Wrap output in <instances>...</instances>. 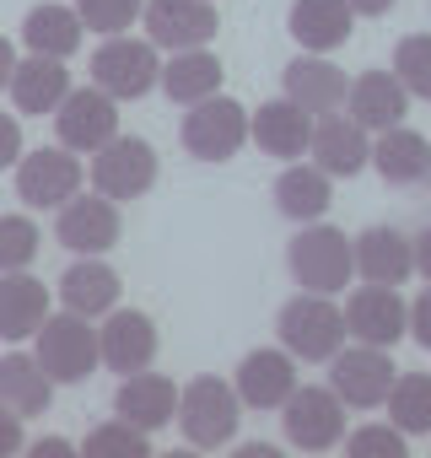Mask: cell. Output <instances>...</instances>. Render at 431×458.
I'll use <instances>...</instances> for the list:
<instances>
[{"mask_svg":"<svg viewBox=\"0 0 431 458\" xmlns=\"http://www.w3.org/2000/svg\"><path fill=\"white\" fill-rule=\"evenodd\" d=\"M286 270L302 292H345L351 276H356V254H351V238L340 226H324V221H308L297 226V238L286 243Z\"/></svg>","mask_w":431,"mask_h":458,"instance_id":"obj_1","label":"cell"},{"mask_svg":"<svg viewBox=\"0 0 431 458\" xmlns=\"http://www.w3.org/2000/svg\"><path fill=\"white\" fill-rule=\"evenodd\" d=\"M243 399L222 377H194L178 388V431L189 447H227L238 437Z\"/></svg>","mask_w":431,"mask_h":458,"instance_id":"obj_2","label":"cell"},{"mask_svg":"<svg viewBox=\"0 0 431 458\" xmlns=\"http://www.w3.org/2000/svg\"><path fill=\"white\" fill-rule=\"evenodd\" d=\"M275 335H281V351L292 361H329L340 345H345V313L324 297V292H297L281 318H275Z\"/></svg>","mask_w":431,"mask_h":458,"instance_id":"obj_3","label":"cell"},{"mask_svg":"<svg viewBox=\"0 0 431 458\" xmlns=\"http://www.w3.org/2000/svg\"><path fill=\"white\" fill-rule=\"evenodd\" d=\"M38 361H44V372L55 377V383H87L92 372H97V361H103V351H97V329H92V318H81V313H49L44 324H38Z\"/></svg>","mask_w":431,"mask_h":458,"instance_id":"obj_4","label":"cell"},{"mask_svg":"<svg viewBox=\"0 0 431 458\" xmlns=\"http://www.w3.org/2000/svg\"><path fill=\"white\" fill-rule=\"evenodd\" d=\"M156 81H162V60H156V44H151V38L114 33V38H103V49L92 55V87H103L114 103H135V98H146Z\"/></svg>","mask_w":431,"mask_h":458,"instance_id":"obj_5","label":"cell"},{"mask_svg":"<svg viewBox=\"0 0 431 458\" xmlns=\"http://www.w3.org/2000/svg\"><path fill=\"white\" fill-rule=\"evenodd\" d=\"M281 426H286V442L302 447V453H329L345 442V404L334 388H318V383H297L281 404Z\"/></svg>","mask_w":431,"mask_h":458,"instance_id":"obj_6","label":"cell"},{"mask_svg":"<svg viewBox=\"0 0 431 458\" xmlns=\"http://www.w3.org/2000/svg\"><path fill=\"white\" fill-rule=\"evenodd\" d=\"M249 140V108L238 98H205L183 114V151L199 162H232Z\"/></svg>","mask_w":431,"mask_h":458,"instance_id":"obj_7","label":"cell"},{"mask_svg":"<svg viewBox=\"0 0 431 458\" xmlns=\"http://www.w3.org/2000/svg\"><path fill=\"white\" fill-rule=\"evenodd\" d=\"M393 377H399V367H393V356L383 351V345H340L334 356H329V388L340 394V404H351V410H377L383 399H388V388H393Z\"/></svg>","mask_w":431,"mask_h":458,"instance_id":"obj_8","label":"cell"},{"mask_svg":"<svg viewBox=\"0 0 431 458\" xmlns=\"http://www.w3.org/2000/svg\"><path fill=\"white\" fill-rule=\"evenodd\" d=\"M156 183V146L140 135H114L108 146L92 151V189L119 199H140Z\"/></svg>","mask_w":431,"mask_h":458,"instance_id":"obj_9","label":"cell"},{"mask_svg":"<svg viewBox=\"0 0 431 458\" xmlns=\"http://www.w3.org/2000/svg\"><path fill=\"white\" fill-rule=\"evenodd\" d=\"M55 135L76 157H92L97 146H108L119 135V103L103 87H71L65 103L55 108Z\"/></svg>","mask_w":431,"mask_h":458,"instance_id":"obj_10","label":"cell"},{"mask_svg":"<svg viewBox=\"0 0 431 458\" xmlns=\"http://www.w3.org/2000/svg\"><path fill=\"white\" fill-rule=\"evenodd\" d=\"M17 194L33 210H60L71 194H81V157L71 146H38L17 157Z\"/></svg>","mask_w":431,"mask_h":458,"instance_id":"obj_11","label":"cell"},{"mask_svg":"<svg viewBox=\"0 0 431 458\" xmlns=\"http://www.w3.org/2000/svg\"><path fill=\"white\" fill-rule=\"evenodd\" d=\"M345 335L361 340V345H383L393 351L404 335H410V302L399 297V286H356L351 302H345Z\"/></svg>","mask_w":431,"mask_h":458,"instance_id":"obj_12","label":"cell"},{"mask_svg":"<svg viewBox=\"0 0 431 458\" xmlns=\"http://www.w3.org/2000/svg\"><path fill=\"white\" fill-rule=\"evenodd\" d=\"M140 22H146V38L167 55L178 49H205L216 38V0H146L140 6Z\"/></svg>","mask_w":431,"mask_h":458,"instance_id":"obj_13","label":"cell"},{"mask_svg":"<svg viewBox=\"0 0 431 458\" xmlns=\"http://www.w3.org/2000/svg\"><path fill=\"white\" fill-rule=\"evenodd\" d=\"M55 238L71 249V254H108L119 243V205L108 194H71L60 205V221H55Z\"/></svg>","mask_w":431,"mask_h":458,"instance_id":"obj_14","label":"cell"},{"mask_svg":"<svg viewBox=\"0 0 431 458\" xmlns=\"http://www.w3.org/2000/svg\"><path fill=\"white\" fill-rule=\"evenodd\" d=\"M97 351H103V367L108 372H146L156 361V324L151 313L140 308H108L103 313V329H97Z\"/></svg>","mask_w":431,"mask_h":458,"instance_id":"obj_15","label":"cell"},{"mask_svg":"<svg viewBox=\"0 0 431 458\" xmlns=\"http://www.w3.org/2000/svg\"><path fill=\"white\" fill-rule=\"evenodd\" d=\"M308 151H313V167H324L329 178H356L367 162H372V130H361L351 114H324V119H313V140H308Z\"/></svg>","mask_w":431,"mask_h":458,"instance_id":"obj_16","label":"cell"},{"mask_svg":"<svg viewBox=\"0 0 431 458\" xmlns=\"http://www.w3.org/2000/svg\"><path fill=\"white\" fill-rule=\"evenodd\" d=\"M356 276L377 286H404L415 276V238H404L399 226H367L361 238H351Z\"/></svg>","mask_w":431,"mask_h":458,"instance_id":"obj_17","label":"cell"},{"mask_svg":"<svg viewBox=\"0 0 431 458\" xmlns=\"http://www.w3.org/2000/svg\"><path fill=\"white\" fill-rule=\"evenodd\" d=\"M345 92H351V81H345V71H340L329 55H297V60L286 65V92H281V98H292V103H297L302 114H313V119L345 108Z\"/></svg>","mask_w":431,"mask_h":458,"instance_id":"obj_18","label":"cell"},{"mask_svg":"<svg viewBox=\"0 0 431 458\" xmlns=\"http://www.w3.org/2000/svg\"><path fill=\"white\" fill-rule=\"evenodd\" d=\"M286 33L302 44V55H334L356 33V12L345 0H292Z\"/></svg>","mask_w":431,"mask_h":458,"instance_id":"obj_19","label":"cell"},{"mask_svg":"<svg viewBox=\"0 0 431 458\" xmlns=\"http://www.w3.org/2000/svg\"><path fill=\"white\" fill-rule=\"evenodd\" d=\"M249 140L265 151V157H281V162H297L313 140V114H302L292 98H275V103H259V114H249Z\"/></svg>","mask_w":431,"mask_h":458,"instance_id":"obj_20","label":"cell"},{"mask_svg":"<svg viewBox=\"0 0 431 458\" xmlns=\"http://www.w3.org/2000/svg\"><path fill=\"white\" fill-rule=\"evenodd\" d=\"M232 388H238V399H243L249 410H281L286 394L297 388V361H292L286 351H249V356L238 361Z\"/></svg>","mask_w":431,"mask_h":458,"instance_id":"obj_21","label":"cell"},{"mask_svg":"<svg viewBox=\"0 0 431 458\" xmlns=\"http://www.w3.org/2000/svg\"><path fill=\"white\" fill-rule=\"evenodd\" d=\"M345 114L361 124V130H388V124H404L410 114V92L399 87L393 71H361L345 92Z\"/></svg>","mask_w":431,"mask_h":458,"instance_id":"obj_22","label":"cell"},{"mask_svg":"<svg viewBox=\"0 0 431 458\" xmlns=\"http://www.w3.org/2000/svg\"><path fill=\"white\" fill-rule=\"evenodd\" d=\"M114 410L140 426V431H162L178 420V388L162 377V372H130L119 388H114Z\"/></svg>","mask_w":431,"mask_h":458,"instance_id":"obj_23","label":"cell"},{"mask_svg":"<svg viewBox=\"0 0 431 458\" xmlns=\"http://www.w3.org/2000/svg\"><path fill=\"white\" fill-rule=\"evenodd\" d=\"M12 103H17V114H33V119H44V114H55L60 103H65V92H71V71H65V60H49V55H28V60H17V71H12Z\"/></svg>","mask_w":431,"mask_h":458,"instance_id":"obj_24","label":"cell"},{"mask_svg":"<svg viewBox=\"0 0 431 458\" xmlns=\"http://www.w3.org/2000/svg\"><path fill=\"white\" fill-rule=\"evenodd\" d=\"M60 302L81 318H103L108 308H119V276L114 265H103V254H81L65 276H60Z\"/></svg>","mask_w":431,"mask_h":458,"instance_id":"obj_25","label":"cell"},{"mask_svg":"<svg viewBox=\"0 0 431 458\" xmlns=\"http://www.w3.org/2000/svg\"><path fill=\"white\" fill-rule=\"evenodd\" d=\"M372 167L383 173V183H399V189L420 183L431 173V140L420 130H410V124H388L372 140Z\"/></svg>","mask_w":431,"mask_h":458,"instance_id":"obj_26","label":"cell"},{"mask_svg":"<svg viewBox=\"0 0 431 458\" xmlns=\"http://www.w3.org/2000/svg\"><path fill=\"white\" fill-rule=\"evenodd\" d=\"M44 318H49V286L44 281H33L28 270L0 276V340H33Z\"/></svg>","mask_w":431,"mask_h":458,"instance_id":"obj_27","label":"cell"},{"mask_svg":"<svg viewBox=\"0 0 431 458\" xmlns=\"http://www.w3.org/2000/svg\"><path fill=\"white\" fill-rule=\"evenodd\" d=\"M329 183H334V178H329L324 167H313V162H292V167L275 178V210H281L286 221H297V226L324 221V210L334 205Z\"/></svg>","mask_w":431,"mask_h":458,"instance_id":"obj_28","label":"cell"},{"mask_svg":"<svg viewBox=\"0 0 431 458\" xmlns=\"http://www.w3.org/2000/svg\"><path fill=\"white\" fill-rule=\"evenodd\" d=\"M0 404L17 410L22 420H28V415H44V410L55 404V377L44 372L38 356H22V351L0 356Z\"/></svg>","mask_w":431,"mask_h":458,"instance_id":"obj_29","label":"cell"},{"mask_svg":"<svg viewBox=\"0 0 431 458\" xmlns=\"http://www.w3.org/2000/svg\"><path fill=\"white\" fill-rule=\"evenodd\" d=\"M22 44L28 55H49V60H71L81 49V17L76 6H60V0H44L22 17Z\"/></svg>","mask_w":431,"mask_h":458,"instance_id":"obj_30","label":"cell"},{"mask_svg":"<svg viewBox=\"0 0 431 458\" xmlns=\"http://www.w3.org/2000/svg\"><path fill=\"white\" fill-rule=\"evenodd\" d=\"M173 103H183V108H194V103H205V98H216L222 92V60H216L210 49H178L167 65H162V81H156Z\"/></svg>","mask_w":431,"mask_h":458,"instance_id":"obj_31","label":"cell"},{"mask_svg":"<svg viewBox=\"0 0 431 458\" xmlns=\"http://www.w3.org/2000/svg\"><path fill=\"white\" fill-rule=\"evenodd\" d=\"M383 404L404 437H431V372H399Z\"/></svg>","mask_w":431,"mask_h":458,"instance_id":"obj_32","label":"cell"},{"mask_svg":"<svg viewBox=\"0 0 431 458\" xmlns=\"http://www.w3.org/2000/svg\"><path fill=\"white\" fill-rule=\"evenodd\" d=\"M81 453H92V458H146L151 453V431H140V426H130L124 415L119 420H108V426H92L87 431V442H81Z\"/></svg>","mask_w":431,"mask_h":458,"instance_id":"obj_33","label":"cell"},{"mask_svg":"<svg viewBox=\"0 0 431 458\" xmlns=\"http://www.w3.org/2000/svg\"><path fill=\"white\" fill-rule=\"evenodd\" d=\"M393 76L410 98H426L431 103V33H410L399 38L393 49Z\"/></svg>","mask_w":431,"mask_h":458,"instance_id":"obj_34","label":"cell"},{"mask_svg":"<svg viewBox=\"0 0 431 458\" xmlns=\"http://www.w3.org/2000/svg\"><path fill=\"white\" fill-rule=\"evenodd\" d=\"M38 226L33 216H0V276H12V270H28L38 259Z\"/></svg>","mask_w":431,"mask_h":458,"instance_id":"obj_35","label":"cell"},{"mask_svg":"<svg viewBox=\"0 0 431 458\" xmlns=\"http://www.w3.org/2000/svg\"><path fill=\"white\" fill-rule=\"evenodd\" d=\"M140 6H146V0H76V17H81L87 33L114 38V33H130V22L140 17Z\"/></svg>","mask_w":431,"mask_h":458,"instance_id":"obj_36","label":"cell"},{"mask_svg":"<svg viewBox=\"0 0 431 458\" xmlns=\"http://www.w3.org/2000/svg\"><path fill=\"white\" fill-rule=\"evenodd\" d=\"M345 453H351V458H404L410 442H404V431L388 420V426H361V431H351V437H345Z\"/></svg>","mask_w":431,"mask_h":458,"instance_id":"obj_37","label":"cell"},{"mask_svg":"<svg viewBox=\"0 0 431 458\" xmlns=\"http://www.w3.org/2000/svg\"><path fill=\"white\" fill-rule=\"evenodd\" d=\"M410 335H415L420 351H431V281H426V292L410 302Z\"/></svg>","mask_w":431,"mask_h":458,"instance_id":"obj_38","label":"cell"},{"mask_svg":"<svg viewBox=\"0 0 431 458\" xmlns=\"http://www.w3.org/2000/svg\"><path fill=\"white\" fill-rule=\"evenodd\" d=\"M22 447H28L22 415H17V410H6V404H0V458H12V453H22Z\"/></svg>","mask_w":431,"mask_h":458,"instance_id":"obj_39","label":"cell"},{"mask_svg":"<svg viewBox=\"0 0 431 458\" xmlns=\"http://www.w3.org/2000/svg\"><path fill=\"white\" fill-rule=\"evenodd\" d=\"M17 157H22V124L17 114H0V167H17Z\"/></svg>","mask_w":431,"mask_h":458,"instance_id":"obj_40","label":"cell"},{"mask_svg":"<svg viewBox=\"0 0 431 458\" xmlns=\"http://www.w3.org/2000/svg\"><path fill=\"white\" fill-rule=\"evenodd\" d=\"M345 6H351L356 17H388V12L399 6V0H345Z\"/></svg>","mask_w":431,"mask_h":458,"instance_id":"obj_41","label":"cell"},{"mask_svg":"<svg viewBox=\"0 0 431 458\" xmlns=\"http://www.w3.org/2000/svg\"><path fill=\"white\" fill-rule=\"evenodd\" d=\"M415 270L431 281V226H426V233H415Z\"/></svg>","mask_w":431,"mask_h":458,"instance_id":"obj_42","label":"cell"},{"mask_svg":"<svg viewBox=\"0 0 431 458\" xmlns=\"http://www.w3.org/2000/svg\"><path fill=\"white\" fill-rule=\"evenodd\" d=\"M12 71H17V49H12V38H0V92L12 87Z\"/></svg>","mask_w":431,"mask_h":458,"instance_id":"obj_43","label":"cell"},{"mask_svg":"<svg viewBox=\"0 0 431 458\" xmlns=\"http://www.w3.org/2000/svg\"><path fill=\"white\" fill-rule=\"evenodd\" d=\"M33 453H38V458H44V453H76V442H65V437H38Z\"/></svg>","mask_w":431,"mask_h":458,"instance_id":"obj_44","label":"cell"}]
</instances>
